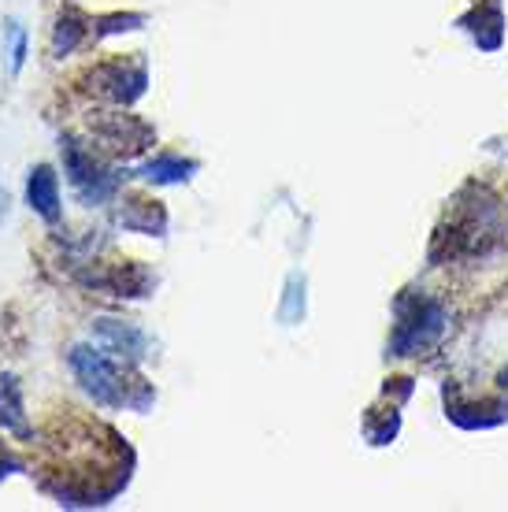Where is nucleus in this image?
Instances as JSON below:
<instances>
[{
  "mask_svg": "<svg viewBox=\"0 0 508 512\" xmlns=\"http://www.w3.org/2000/svg\"><path fill=\"white\" fill-rule=\"evenodd\" d=\"M0 427L23 438L30 435V423H26V412H23V394H19L15 375H0Z\"/></svg>",
  "mask_w": 508,
  "mask_h": 512,
  "instance_id": "6",
  "label": "nucleus"
},
{
  "mask_svg": "<svg viewBox=\"0 0 508 512\" xmlns=\"http://www.w3.org/2000/svg\"><path fill=\"white\" fill-rule=\"evenodd\" d=\"M64 167L71 182H75V190L86 197V201H104V197H112L115 186H119V175H108L93 153H86L78 141L67 138L64 141Z\"/></svg>",
  "mask_w": 508,
  "mask_h": 512,
  "instance_id": "2",
  "label": "nucleus"
},
{
  "mask_svg": "<svg viewBox=\"0 0 508 512\" xmlns=\"http://www.w3.org/2000/svg\"><path fill=\"white\" fill-rule=\"evenodd\" d=\"M8 26H12V71H19V67H23V56H26V34L15 23H8Z\"/></svg>",
  "mask_w": 508,
  "mask_h": 512,
  "instance_id": "9",
  "label": "nucleus"
},
{
  "mask_svg": "<svg viewBox=\"0 0 508 512\" xmlns=\"http://www.w3.org/2000/svg\"><path fill=\"white\" fill-rule=\"evenodd\" d=\"M71 368H75L78 383L86 386L101 405H134V401H130V386H138V383H130L127 372H123L104 349L75 346L71 349Z\"/></svg>",
  "mask_w": 508,
  "mask_h": 512,
  "instance_id": "1",
  "label": "nucleus"
},
{
  "mask_svg": "<svg viewBox=\"0 0 508 512\" xmlns=\"http://www.w3.org/2000/svg\"><path fill=\"white\" fill-rule=\"evenodd\" d=\"M26 197H30V208H34L45 223H56V219H60V186H56L52 167L41 164V167H34V171H30Z\"/></svg>",
  "mask_w": 508,
  "mask_h": 512,
  "instance_id": "5",
  "label": "nucleus"
},
{
  "mask_svg": "<svg viewBox=\"0 0 508 512\" xmlns=\"http://www.w3.org/2000/svg\"><path fill=\"white\" fill-rule=\"evenodd\" d=\"M93 93L97 97H108V101L115 104H127L134 101V97H141V90H145V67L134 64H104L93 71Z\"/></svg>",
  "mask_w": 508,
  "mask_h": 512,
  "instance_id": "3",
  "label": "nucleus"
},
{
  "mask_svg": "<svg viewBox=\"0 0 508 512\" xmlns=\"http://www.w3.org/2000/svg\"><path fill=\"white\" fill-rule=\"evenodd\" d=\"M93 334H97V342L104 346V353H115V357H127V360H138L145 353V334L138 327H130V323L101 320L93 327Z\"/></svg>",
  "mask_w": 508,
  "mask_h": 512,
  "instance_id": "4",
  "label": "nucleus"
},
{
  "mask_svg": "<svg viewBox=\"0 0 508 512\" xmlns=\"http://www.w3.org/2000/svg\"><path fill=\"white\" fill-rule=\"evenodd\" d=\"M193 164H182L175 156H164V160H153V164H145V179H156V182H178V179H190Z\"/></svg>",
  "mask_w": 508,
  "mask_h": 512,
  "instance_id": "7",
  "label": "nucleus"
},
{
  "mask_svg": "<svg viewBox=\"0 0 508 512\" xmlns=\"http://www.w3.org/2000/svg\"><path fill=\"white\" fill-rule=\"evenodd\" d=\"M82 34H86L82 19H75V15H64V19L56 23V38H52V49H56V52H71L78 41H82Z\"/></svg>",
  "mask_w": 508,
  "mask_h": 512,
  "instance_id": "8",
  "label": "nucleus"
}]
</instances>
